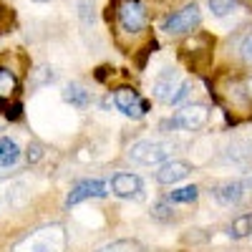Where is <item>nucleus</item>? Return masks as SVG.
I'll list each match as a JSON object with an SVG mask.
<instances>
[{
    "label": "nucleus",
    "instance_id": "obj_1",
    "mask_svg": "<svg viewBox=\"0 0 252 252\" xmlns=\"http://www.w3.org/2000/svg\"><path fill=\"white\" fill-rule=\"evenodd\" d=\"M66 247V235L63 227L53 224V227H43L31 232L23 242L15 247V252H63Z\"/></svg>",
    "mask_w": 252,
    "mask_h": 252
},
{
    "label": "nucleus",
    "instance_id": "obj_2",
    "mask_svg": "<svg viewBox=\"0 0 252 252\" xmlns=\"http://www.w3.org/2000/svg\"><path fill=\"white\" fill-rule=\"evenodd\" d=\"M209 121V109L204 103H189V106H182L174 119L161 121V129H187V131H199L202 126H207Z\"/></svg>",
    "mask_w": 252,
    "mask_h": 252
},
{
    "label": "nucleus",
    "instance_id": "obj_3",
    "mask_svg": "<svg viewBox=\"0 0 252 252\" xmlns=\"http://www.w3.org/2000/svg\"><path fill=\"white\" fill-rule=\"evenodd\" d=\"M169 157H172V144H166V141H136L129 149V159L136 164H146V166L159 164Z\"/></svg>",
    "mask_w": 252,
    "mask_h": 252
},
{
    "label": "nucleus",
    "instance_id": "obj_4",
    "mask_svg": "<svg viewBox=\"0 0 252 252\" xmlns=\"http://www.w3.org/2000/svg\"><path fill=\"white\" fill-rule=\"evenodd\" d=\"M199 20H202V13H199V8L192 3V5H184L182 10L172 13L169 18L164 20L161 31L169 33V35H179V33H187V31H192L194 26H199Z\"/></svg>",
    "mask_w": 252,
    "mask_h": 252
},
{
    "label": "nucleus",
    "instance_id": "obj_5",
    "mask_svg": "<svg viewBox=\"0 0 252 252\" xmlns=\"http://www.w3.org/2000/svg\"><path fill=\"white\" fill-rule=\"evenodd\" d=\"M119 23L126 33H139L146 26V10L139 0H124L119 8Z\"/></svg>",
    "mask_w": 252,
    "mask_h": 252
},
{
    "label": "nucleus",
    "instance_id": "obj_6",
    "mask_svg": "<svg viewBox=\"0 0 252 252\" xmlns=\"http://www.w3.org/2000/svg\"><path fill=\"white\" fill-rule=\"evenodd\" d=\"M114 103L124 116H131V119H141L146 114V109H149V103L139 98V94L134 89H119L114 94Z\"/></svg>",
    "mask_w": 252,
    "mask_h": 252
},
{
    "label": "nucleus",
    "instance_id": "obj_7",
    "mask_svg": "<svg viewBox=\"0 0 252 252\" xmlns=\"http://www.w3.org/2000/svg\"><path fill=\"white\" fill-rule=\"evenodd\" d=\"M106 184H103L101 179H86V182H78L73 189H71V194L66 199L68 207L83 202V199H101V197H106Z\"/></svg>",
    "mask_w": 252,
    "mask_h": 252
},
{
    "label": "nucleus",
    "instance_id": "obj_8",
    "mask_svg": "<svg viewBox=\"0 0 252 252\" xmlns=\"http://www.w3.org/2000/svg\"><path fill=\"white\" fill-rule=\"evenodd\" d=\"M189 174H192V166H189L187 161H179V159H172L159 166L157 172V182L159 184H177L182 179H187Z\"/></svg>",
    "mask_w": 252,
    "mask_h": 252
},
{
    "label": "nucleus",
    "instance_id": "obj_9",
    "mask_svg": "<svg viewBox=\"0 0 252 252\" xmlns=\"http://www.w3.org/2000/svg\"><path fill=\"white\" fill-rule=\"evenodd\" d=\"M111 192L116 197H134L141 192V179L129 172H119L111 177Z\"/></svg>",
    "mask_w": 252,
    "mask_h": 252
},
{
    "label": "nucleus",
    "instance_id": "obj_10",
    "mask_svg": "<svg viewBox=\"0 0 252 252\" xmlns=\"http://www.w3.org/2000/svg\"><path fill=\"white\" fill-rule=\"evenodd\" d=\"M242 194H245V184L242 182H222V184H217L215 187V199L220 202V204H224V207H232V204H237L240 199H242Z\"/></svg>",
    "mask_w": 252,
    "mask_h": 252
},
{
    "label": "nucleus",
    "instance_id": "obj_11",
    "mask_svg": "<svg viewBox=\"0 0 252 252\" xmlns=\"http://www.w3.org/2000/svg\"><path fill=\"white\" fill-rule=\"evenodd\" d=\"M177 89H179V78H177V73H172V71H164V73L154 81V96H157L159 101H164V103L172 101V96H174Z\"/></svg>",
    "mask_w": 252,
    "mask_h": 252
},
{
    "label": "nucleus",
    "instance_id": "obj_12",
    "mask_svg": "<svg viewBox=\"0 0 252 252\" xmlns=\"http://www.w3.org/2000/svg\"><path fill=\"white\" fill-rule=\"evenodd\" d=\"M63 98H66L71 106H76V109H86L89 103H91V94L83 89V86H78V83H71V86H66V91H63Z\"/></svg>",
    "mask_w": 252,
    "mask_h": 252
},
{
    "label": "nucleus",
    "instance_id": "obj_13",
    "mask_svg": "<svg viewBox=\"0 0 252 252\" xmlns=\"http://www.w3.org/2000/svg\"><path fill=\"white\" fill-rule=\"evenodd\" d=\"M20 159V149L13 139H0V166H13Z\"/></svg>",
    "mask_w": 252,
    "mask_h": 252
},
{
    "label": "nucleus",
    "instance_id": "obj_14",
    "mask_svg": "<svg viewBox=\"0 0 252 252\" xmlns=\"http://www.w3.org/2000/svg\"><path fill=\"white\" fill-rule=\"evenodd\" d=\"M252 235V215H242L229 224V237L232 240H242Z\"/></svg>",
    "mask_w": 252,
    "mask_h": 252
},
{
    "label": "nucleus",
    "instance_id": "obj_15",
    "mask_svg": "<svg viewBox=\"0 0 252 252\" xmlns=\"http://www.w3.org/2000/svg\"><path fill=\"white\" fill-rule=\"evenodd\" d=\"M15 91H18V78L8 68H0V101L10 98Z\"/></svg>",
    "mask_w": 252,
    "mask_h": 252
},
{
    "label": "nucleus",
    "instance_id": "obj_16",
    "mask_svg": "<svg viewBox=\"0 0 252 252\" xmlns=\"http://www.w3.org/2000/svg\"><path fill=\"white\" fill-rule=\"evenodd\" d=\"M96 252H141V245L136 240H116L111 245H103Z\"/></svg>",
    "mask_w": 252,
    "mask_h": 252
},
{
    "label": "nucleus",
    "instance_id": "obj_17",
    "mask_svg": "<svg viewBox=\"0 0 252 252\" xmlns=\"http://www.w3.org/2000/svg\"><path fill=\"white\" fill-rule=\"evenodd\" d=\"M209 10L217 18H224V15L237 10V0H209Z\"/></svg>",
    "mask_w": 252,
    "mask_h": 252
},
{
    "label": "nucleus",
    "instance_id": "obj_18",
    "mask_svg": "<svg viewBox=\"0 0 252 252\" xmlns=\"http://www.w3.org/2000/svg\"><path fill=\"white\" fill-rule=\"evenodd\" d=\"M197 197H199L197 187H182V189L169 192V202H197Z\"/></svg>",
    "mask_w": 252,
    "mask_h": 252
},
{
    "label": "nucleus",
    "instance_id": "obj_19",
    "mask_svg": "<svg viewBox=\"0 0 252 252\" xmlns=\"http://www.w3.org/2000/svg\"><path fill=\"white\" fill-rule=\"evenodd\" d=\"M172 212H174V209H172L169 204H157V207L152 209V215H154L157 220H172Z\"/></svg>",
    "mask_w": 252,
    "mask_h": 252
},
{
    "label": "nucleus",
    "instance_id": "obj_20",
    "mask_svg": "<svg viewBox=\"0 0 252 252\" xmlns=\"http://www.w3.org/2000/svg\"><path fill=\"white\" fill-rule=\"evenodd\" d=\"M242 58L245 61H252V33H247L245 40H242Z\"/></svg>",
    "mask_w": 252,
    "mask_h": 252
},
{
    "label": "nucleus",
    "instance_id": "obj_21",
    "mask_svg": "<svg viewBox=\"0 0 252 252\" xmlns=\"http://www.w3.org/2000/svg\"><path fill=\"white\" fill-rule=\"evenodd\" d=\"M33 3H48V0H33Z\"/></svg>",
    "mask_w": 252,
    "mask_h": 252
}]
</instances>
